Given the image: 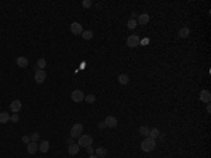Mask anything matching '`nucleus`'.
I'll return each mask as SVG.
<instances>
[{
  "mask_svg": "<svg viewBox=\"0 0 211 158\" xmlns=\"http://www.w3.org/2000/svg\"><path fill=\"white\" fill-rule=\"evenodd\" d=\"M137 24H138V23H137L135 20H134V18H131L130 21L127 23V27H128V28H131V30H132V28H135V27H137Z\"/></svg>",
  "mask_w": 211,
  "mask_h": 158,
  "instance_id": "25",
  "label": "nucleus"
},
{
  "mask_svg": "<svg viewBox=\"0 0 211 158\" xmlns=\"http://www.w3.org/2000/svg\"><path fill=\"white\" fill-rule=\"evenodd\" d=\"M82 133H83V124L76 123V124L72 126V129H70V136L73 137V138H79V137L82 136Z\"/></svg>",
  "mask_w": 211,
  "mask_h": 158,
  "instance_id": "2",
  "label": "nucleus"
},
{
  "mask_svg": "<svg viewBox=\"0 0 211 158\" xmlns=\"http://www.w3.org/2000/svg\"><path fill=\"white\" fill-rule=\"evenodd\" d=\"M70 98H72L73 102L79 103V102H82V100H85V93L82 92V90H73L72 95H70Z\"/></svg>",
  "mask_w": 211,
  "mask_h": 158,
  "instance_id": "5",
  "label": "nucleus"
},
{
  "mask_svg": "<svg viewBox=\"0 0 211 158\" xmlns=\"http://www.w3.org/2000/svg\"><path fill=\"white\" fill-rule=\"evenodd\" d=\"M149 131H151V129L148 127V126H142V127H139V134L141 136H149Z\"/></svg>",
  "mask_w": 211,
  "mask_h": 158,
  "instance_id": "20",
  "label": "nucleus"
},
{
  "mask_svg": "<svg viewBox=\"0 0 211 158\" xmlns=\"http://www.w3.org/2000/svg\"><path fill=\"white\" fill-rule=\"evenodd\" d=\"M34 79H35L37 83H42V82L47 79V72L44 71V69H38V71L35 72V78H34Z\"/></svg>",
  "mask_w": 211,
  "mask_h": 158,
  "instance_id": "7",
  "label": "nucleus"
},
{
  "mask_svg": "<svg viewBox=\"0 0 211 158\" xmlns=\"http://www.w3.org/2000/svg\"><path fill=\"white\" fill-rule=\"evenodd\" d=\"M96 155H97L99 158H104L107 155V150L104 147H99L97 150H96Z\"/></svg>",
  "mask_w": 211,
  "mask_h": 158,
  "instance_id": "18",
  "label": "nucleus"
},
{
  "mask_svg": "<svg viewBox=\"0 0 211 158\" xmlns=\"http://www.w3.org/2000/svg\"><path fill=\"white\" fill-rule=\"evenodd\" d=\"M47 66V61L44 60V58H39V60L37 61V68L38 69H44Z\"/></svg>",
  "mask_w": 211,
  "mask_h": 158,
  "instance_id": "21",
  "label": "nucleus"
},
{
  "mask_svg": "<svg viewBox=\"0 0 211 158\" xmlns=\"http://www.w3.org/2000/svg\"><path fill=\"white\" fill-rule=\"evenodd\" d=\"M189 34H190V30L187 27H183V28H180V30H179V37H180V38H186V37H189Z\"/></svg>",
  "mask_w": 211,
  "mask_h": 158,
  "instance_id": "16",
  "label": "nucleus"
},
{
  "mask_svg": "<svg viewBox=\"0 0 211 158\" xmlns=\"http://www.w3.org/2000/svg\"><path fill=\"white\" fill-rule=\"evenodd\" d=\"M106 127H107V126H106L104 121H100V123H99V129H100V130H103V129H106Z\"/></svg>",
  "mask_w": 211,
  "mask_h": 158,
  "instance_id": "30",
  "label": "nucleus"
},
{
  "mask_svg": "<svg viewBox=\"0 0 211 158\" xmlns=\"http://www.w3.org/2000/svg\"><path fill=\"white\" fill-rule=\"evenodd\" d=\"M38 138H39V134H38V133H33V134H31V137H30V140H31V141H37Z\"/></svg>",
  "mask_w": 211,
  "mask_h": 158,
  "instance_id": "27",
  "label": "nucleus"
},
{
  "mask_svg": "<svg viewBox=\"0 0 211 158\" xmlns=\"http://www.w3.org/2000/svg\"><path fill=\"white\" fill-rule=\"evenodd\" d=\"M118 82L121 83V85H127V83L130 82V78H128V75L123 73V75H120L118 76Z\"/></svg>",
  "mask_w": 211,
  "mask_h": 158,
  "instance_id": "19",
  "label": "nucleus"
},
{
  "mask_svg": "<svg viewBox=\"0 0 211 158\" xmlns=\"http://www.w3.org/2000/svg\"><path fill=\"white\" fill-rule=\"evenodd\" d=\"M200 100L204 103H210L211 102V95L208 90H201L200 92Z\"/></svg>",
  "mask_w": 211,
  "mask_h": 158,
  "instance_id": "10",
  "label": "nucleus"
},
{
  "mask_svg": "<svg viewBox=\"0 0 211 158\" xmlns=\"http://www.w3.org/2000/svg\"><path fill=\"white\" fill-rule=\"evenodd\" d=\"M9 120H10V115H9L7 112H1V113H0V123H1V124L7 123Z\"/></svg>",
  "mask_w": 211,
  "mask_h": 158,
  "instance_id": "17",
  "label": "nucleus"
},
{
  "mask_svg": "<svg viewBox=\"0 0 211 158\" xmlns=\"http://www.w3.org/2000/svg\"><path fill=\"white\" fill-rule=\"evenodd\" d=\"M10 120H11V121H14V123H17V121H18V115H17V113H14V115L10 117Z\"/></svg>",
  "mask_w": 211,
  "mask_h": 158,
  "instance_id": "28",
  "label": "nucleus"
},
{
  "mask_svg": "<svg viewBox=\"0 0 211 158\" xmlns=\"http://www.w3.org/2000/svg\"><path fill=\"white\" fill-rule=\"evenodd\" d=\"M155 147H156V141H155L153 138H149V137H146L145 140L141 143V148H142V151H145V153L153 151Z\"/></svg>",
  "mask_w": 211,
  "mask_h": 158,
  "instance_id": "1",
  "label": "nucleus"
},
{
  "mask_svg": "<svg viewBox=\"0 0 211 158\" xmlns=\"http://www.w3.org/2000/svg\"><path fill=\"white\" fill-rule=\"evenodd\" d=\"M138 24H142V26H146L148 23H149V16L146 14V13H142L139 17H138Z\"/></svg>",
  "mask_w": 211,
  "mask_h": 158,
  "instance_id": "12",
  "label": "nucleus"
},
{
  "mask_svg": "<svg viewBox=\"0 0 211 158\" xmlns=\"http://www.w3.org/2000/svg\"><path fill=\"white\" fill-rule=\"evenodd\" d=\"M82 37H83L85 40H92V38H93V33L90 31V30H87V31H83V33H82Z\"/></svg>",
  "mask_w": 211,
  "mask_h": 158,
  "instance_id": "23",
  "label": "nucleus"
},
{
  "mask_svg": "<svg viewBox=\"0 0 211 158\" xmlns=\"http://www.w3.org/2000/svg\"><path fill=\"white\" fill-rule=\"evenodd\" d=\"M38 150H39L41 153H48V150H49V143L44 140V141L41 143L39 146H38Z\"/></svg>",
  "mask_w": 211,
  "mask_h": 158,
  "instance_id": "15",
  "label": "nucleus"
},
{
  "mask_svg": "<svg viewBox=\"0 0 211 158\" xmlns=\"http://www.w3.org/2000/svg\"><path fill=\"white\" fill-rule=\"evenodd\" d=\"M79 146H77V144H75V143H73V144H69V147H68V153L70 154V155H76V154L79 153Z\"/></svg>",
  "mask_w": 211,
  "mask_h": 158,
  "instance_id": "13",
  "label": "nucleus"
},
{
  "mask_svg": "<svg viewBox=\"0 0 211 158\" xmlns=\"http://www.w3.org/2000/svg\"><path fill=\"white\" fill-rule=\"evenodd\" d=\"M73 140H75V138H73V137H70L69 140H68V144H73Z\"/></svg>",
  "mask_w": 211,
  "mask_h": 158,
  "instance_id": "33",
  "label": "nucleus"
},
{
  "mask_svg": "<svg viewBox=\"0 0 211 158\" xmlns=\"http://www.w3.org/2000/svg\"><path fill=\"white\" fill-rule=\"evenodd\" d=\"M104 123H106L107 127H111V129H115L117 124H118V121H117V119H115L114 116H108L107 119L104 120Z\"/></svg>",
  "mask_w": 211,
  "mask_h": 158,
  "instance_id": "8",
  "label": "nucleus"
},
{
  "mask_svg": "<svg viewBox=\"0 0 211 158\" xmlns=\"http://www.w3.org/2000/svg\"><path fill=\"white\" fill-rule=\"evenodd\" d=\"M17 65L20 66V68H27L28 60L26 58V57H18V58H17Z\"/></svg>",
  "mask_w": 211,
  "mask_h": 158,
  "instance_id": "14",
  "label": "nucleus"
},
{
  "mask_svg": "<svg viewBox=\"0 0 211 158\" xmlns=\"http://www.w3.org/2000/svg\"><path fill=\"white\" fill-rule=\"evenodd\" d=\"M86 150H87V153L90 154V155H92V154L94 153V148H93L92 146H89V147H86Z\"/></svg>",
  "mask_w": 211,
  "mask_h": 158,
  "instance_id": "29",
  "label": "nucleus"
},
{
  "mask_svg": "<svg viewBox=\"0 0 211 158\" xmlns=\"http://www.w3.org/2000/svg\"><path fill=\"white\" fill-rule=\"evenodd\" d=\"M207 112H208V113L211 112V106H210V103H207Z\"/></svg>",
  "mask_w": 211,
  "mask_h": 158,
  "instance_id": "34",
  "label": "nucleus"
},
{
  "mask_svg": "<svg viewBox=\"0 0 211 158\" xmlns=\"http://www.w3.org/2000/svg\"><path fill=\"white\" fill-rule=\"evenodd\" d=\"M149 43V40L145 38V40H142V41H139V44H144V45H146V44Z\"/></svg>",
  "mask_w": 211,
  "mask_h": 158,
  "instance_id": "32",
  "label": "nucleus"
},
{
  "mask_svg": "<svg viewBox=\"0 0 211 158\" xmlns=\"http://www.w3.org/2000/svg\"><path fill=\"white\" fill-rule=\"evenodd\" d=\"M92 143H93L92 136H80L77 146L79 147H89V146H92Z\"/></svg>",
  "mask_w": 211,
  "mask_h": 158,
  "instance_id": "3",
  "label": "nucleus"
},
{
  "mask_svg": "<svg viewBox=\"0 0 211 158\" xmlns=\"http://www.w3.org/2000/svg\"><path fill=\"white\" fill-rule=\"evenodd\" d=\"M158 137H159V130H158V129H152V130L149 131V138L156 140Z\"/></svg>",
  "mask_w": 211,
  "mask_h": 158,
  "instance_id": "22",
  "label": "nucleus"
},
{
  "mask_svg": "<svg viewBox=\"0 0 211 158\" xmlns=\"http://www.w3.org/2000/svg\"><path fill=\"white\" fill-rule=\"evenodd\" d=\"M85 100L87 103H94L96 102V96L94 95H87V96H85Z\"/></svg>",
  "mask_w": 211,
  "mask_h": 158,
  "instance_id": "24",
  "label": "nucleus"
},
{
  "mask_svg": "<svg viewBox=\"0 0 211 158\" xmlns=\"http://www.w3.org/2000/svg\"><path fill=\"white\" fill-rule=\"evenodd\" d=\"M139 37L138 35H130L128 38H127V45L130 47V48H135L139 45Z\"/></svg>",
  "mask_w": 211,
  "mask_h": 158,
  "instance_id": "4",
  "label": "nucleus"
},
{
  "mask_svg": "<svg viewBox=\"0 0 211 158\" xmlns=\"http://www.w3.org/2000/svg\"><path fill=\"white\" fill-rule=\"evenodd\" d=\"M89 158H99V157H97V155H94V154H92V155H90Z\"/></svg>",
  "mask_w": 211,
  "mask_h": 158,
  "instance_id": "35",
  "label": "nucleus"
},
{
  "mask_svg": "<svg viewBox=\"0 0 211 158\" xmlns=\"http://www.w3.org/2000/svg\"><path fill=\"white\" fill-rule=\"evenodd\" d=\"M21 100H18V99H17V100H13V102H11V104H10V109H11V112H13V113H18V112H20V110H21Z\"/></svg>",
  "mask_w": 211,
  "mask_h": 158,
  "instance_id": "9",
  "label": "nucleus"
},
{
  "mask_svg": "<svg viewBox=\"0 0 211 158\" xmlns=\"http://www.w3.org/2000/svg\"><path fill=\"white\" fill-rule=\"evenodd\" d=\"M27 151H28V154H35L38 151V144L37 143H34V141H30L27 144Z\"/></svg>",
  "mask_w": 211,
  "mask_h": 158,
  "instance_id": "11",
  "label": "nucleus"
},
{
  "mask_svg": "<svg viewBox=\"0 0 211 158\" xmlns=\"http://www.w3.org/2000/svg\"><path fill=\"white\" fill-rule=\"evenodd\" d=\"M82 6H83L85 9H89V7H92V1H90V0H83Z\"/></svg>",
  "mask_w": 211,
  "mask_h": 158,
  "instance_id": "26",
  "label": "nucleus"
},
{
  "mask_svg": "<svg viewBox=\"0 0 211 158\" xmlns=\"http://www.w3.org/2000/svg\"><path fill=\"white\" fill-rule=\"evenodd\" d=\"M23 141L26 143V144H28V143L31 141V140H30V137H28V136H24V137H23Z\"/></svg>",
  "mask_w": 211,
  "mask_h": 158,
  "instance_id": "31",
  "label": "nucleus"
},
{
  "mask_svg": "<svg viewBox=\"0 0 211 158\" xmlns=\"http://www.w3.org/2000/svg\"><path fill=\"white\" fill-rule=\"evenodd\" d=\"M70 33L75 34V35H82L83 28H82L80 23H72V24H70Z\"/></svg>",
  "mask_w": 211,
  "mask_h": 158,
  "instance_id": "6",
  "label": "nucleus"
}]
</instances>
